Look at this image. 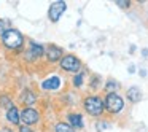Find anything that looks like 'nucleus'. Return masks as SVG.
<instances>
[{"instance_id": "1", "label": "nucleus", "mask_w": 148, "mask_h": 132, "mask_svg": "<svg viewBox=\"0 0 148 132\" xmlns=\"http://www.w3.org/2000/svg\"><path fill=\"white\" fill-rule=\"evenodd\" d=\"M83 107L86 113H89L91 116H100L105 110V102L99 96H88L83 100Z\"/></svg>"}, {"instance_id": "2", "label": "nucleus", "mask_w": 148, "mask_h": 132, "mask_svg": "<svg viewBox=\"0 0 148 132\" xmlns=\"http://www.w3.org/2000/svg\"><path fill=\"white\" fill-rule=\"evenodd\" d=\"M103 102H105V110H108L110 113H113V115L119 113L123 108H124V100H123V97L119 96V94H116V92L107 94V97L103 99Z\"/></svg>"}, {"instance_id": "3", "label": "nucleus", "mask_w": 148, "mask_h": 132, "mask_svg": "<svg viewBox=\"0 0 148 132\" xmlns=\"http://www.w3.org/2000/svg\"><path fill=\"white\" fill-rule=\"evenodd\" d=\"M2 42H3V45L7 46V48L16 49V48H19V46L24 43V38H23V35H21L19 30L10 29L3 37H2Z\"/></svg>"}, {"instance_id": "4", "label": "nucleus", "mask_w": 148, "mask_h": 132, "mask_svg": "<svg viewBox=\"0 0 148 132\" xmlns=\"http://www.w3.org/2000/svg\"><path fill=\"white\" fill-rule=\"evenodd\" d=\"M81 67V62L80 59H77L75 56L72 54H67L61 59V68L65 72H78Z\"/></svg>"}, {"instance_id": "5", "label": "nucleus", "mask_w": 148, "mask_h": 132, "mask_svg": "<svg viewBox=\"0 0 148 132\" xmlns=\"http://www.w3.org/2000/svg\"><path fill=\"white\" fill-rule=\"evenodd\" d=\"M67 10V5H65V2H62V0H58V2H54V3H51V7H49V19L51 21H58L59 18L64 14V11Z\"/></svg>"}, {"instance_id": "6", "label": "nucleus", "mask_w": 148, "mask_h": 132, "mask_svg": "<svg viewBox=\"0 0 148 132\" xmlns=\"http://www.w3.org/2000/svg\"><path fill=\"white\" fill-rule=\"evenodd\" d=\"M21 119H23L26 124H35L40 119V113L34 108H24L23 111H21Z\"/></svg>"}, {"instance_id": "7", "label": "nucleus", "mask_w": 148, "mask_h": 132, "mask_svg": "<svg viewBox=\"0 0 148 132\" xmlns=\"http://www.w3.org/2000/svg\"><path fill=\"white\" fill-rule=\"evenodd\" d=\"M45 54H46V57H48L51 62H54V61H58V59H62L64 51H62L59 46H56V45H49L48 48L45 49Z\"/></svg>"}, {"instance_id": "8", "label": "nucleus", "mask_w": 148, "mask_h": 132, "mask_svg": "<svg viewBox=\"0 0 148 132\" xmlns=\"http://www.w3.org/2000/svg\"><path fill=\"white\" fill-rule=\"evenodd\" d=\"M59 86H61V78L59 77H49V78H46L45 81L42 83V88L45 91H56V89H59Z\"/></svg>"}, {"instance_id": "9", "label": "nucleus", "mask_w": 148, "mask_h": 132, "mask_svg": "<svg viewBox=\"0 0 148 132\" xmlns=\"http://www.w3.org/2000/svg\"><path fill=\"white\" fill-rule=\"evenodd\" d=\"M43 54H45L43 46L37 45L35 42H30V49L27 51V59H35V57H40Z\"/></svg>"}, {"instance_id": "10", "label": "nucleus", "mask_w": 148, "mask_h": 132, "mask_svg": "<svg viewBox=\"0 0 148 132\" xmlns=\"http://www.w3.org/2000/svg\"><path fill=\"white\" fill-rule=\"evenodd\" d=\"M69 124L73 129H81L84 126L83 116H81L80 113H70V115H69Z\"/></svg>"}, {"instance_id": "11", "label": "nucleus", "mask_w": 148, "mask_h": 132, "mask_svg": "<svg viewBox=\"0 0 148 132\" xmlns=\"http://www.w3.org/2000/svg\"><path fill=\"white\" fill-rule=\"evenodd\" d=\"M127 99L131 100L132 103L140 102V99H142V92H140V89H138L137 86L129 88V89H127Z\"/></svg>"}, {"instance_id": "12", "label": "nucleus", "mask_w": 148, "mask_h": 132, "mask_svg": "<svg viewBox=\"0 0 148 132\" xmlns=\"http://www.w3.org/2000/svg\"><path fill=\"white\" fill-rule=\"evenodd\" d=\"M7 119L10 122H13V124H18V122L21 121V113L18 111L16 107H13V108H10L7 111Z\"/></svg>"}, {"instance_id": "13", "label": "nucleus", "mask_w": 148, "mask_h": 132, "mask_svg": "<svg viewBox=\"0 0 148 132\" xmlns=\"http://www.w3.org/2000/svg\"><path fill=\"white\" fill-rule=\"evenodd\" d=\"M21 99H23V102L26 103V105H32V103H35V94L32 92V91H29V89H26L23 92V97H21Z\"/></svg>"}, {"instance_id": "14", "label": "nucleus", "mask_w": 148, "mask_h": 132, "mask_svg": "<svg viewBox=\"0 0 148 132\" xmlns=\"http://www.w3.org/2000/svg\"><path fill=\"white\" fill-rule=\"evenodd\" d=\"M54 131L56 132H75V129L72 127L69 122H58L56 127H54Z\"/></svg>"}, {"instance_id": "15", "label": "nucleus", "mask_w": 148, "mask_h": 132, "mask_svg": "<svg viewBox=\"0 0 148 132\" xmlns=\"http://www.w3.org/2000/svg\"><path fill=\"white\" fill-rule=\"evenodd\" d=\"M10 29H11V21L10 19H0V35L3 37Z\"/></svg>"}, {"instance_id": "16", "label": "nucleus", "mask_w": 148, "mask_h": 132, "mask_svg": "<svg viewBox=\"0 0 148 132\" xmlns=\"http://www.w3.org/2000/svg\"><path fill=\"white\" fill-rule=\"evenodd\" d=\"M118 88H119V84L116 83L115 80H108V81L105 83V91H107L108 94H113L116 89H118Z\"/></svg>"}, {"instance_id": "17", "label": "nucleus", "mask_w": 148, "mask_h": 132, "mask_svg": "<svg viewBox=\"0 0 148 132\" xmlns=\"http://www.w3.org/2000/svg\"><path fill=\"white\" fill-rule=\"evenodd\" d=\"M0 105H2V107H7L8 110L13 108V103H11L10 97H7V96H2V97H0Z\"/></svg>"}, {"instance_id": "18", "label": "nucleus", "mask_w": 148, "mask_h": 132, "mask_svg": "<svg viewBox=\"0 0 148 132\" xmlns=\"http://www.w3.org/2000/svg\"><path fill=\"white\" fill-rule=\"evenodd\" d=\"M83 78H84V75H83V73L75 75V77H73V84H75L77 88H80L81 84H83Z\"/></svg>"}, {"instance_id": "19", "label": "nucleus", "mask_w": 148, "mask_h": 132, "mask_svg": "<svg viewBox=\"0 0 148 132\" xmlns=\"http://www.w3.org/2000/svg\"><path fill=\"white\" fill-rule=\"evenodd\" d=\"M116 5H118L119 8H129L131 7V2H127V0H118Z\"/></svg>"}, {"instance_id": "20", "label": "nucleus", "mask_w": 148, "mask_h": 132, "mask_svg": "<svg viewBox=\"0 0 148 132\" xmlns=\"http://www.w3.org/2000/svg\"><path fill=\"white\" fill-rule=\"evenodd\" d=\"M97 81H99V77H94V80L91 81V88H94V89H96V88H97Z\"/></svg>"}, {"instance_id": "21", "label": "nucleus", "mask_w": 148, "mask_h": 132, "mask_svg": "<svg viewBox=\"0 0 148 132\" xmlns=\"http://www.w3.org/2000/svg\"><path fill=\"white\" fill-rule=\"evenodd\" d=\"M19 132H34L32 129H29L27 126H23V127H19Z\"/></svg>"}, {"instance_id": "22", "label": "nucleus", "mask_w": 148, "mask_h": 132, "mask_svg": "<svg viewBox=\"0 0 148 132\" xmlns=\"http://www.w3.org/2000/svg\"><path fill=\"white\" fill-rule=\"evenodd\" d=\"M97 127H99L100 131H102L103 127H108V124H107V122H97Z\"/></svg>"}, {"instance_id": "23", "label": "nucleus", "mask_w": 148, "mask_h": 132, "mask_svg": "<svg viewBox=\"0 0 148 132\" xmlns=\"http://www.w3.org/2000/svg\"><path fill=\"white\" fill-rule=\"evenodd\" d=\"M0 132H13V131H11V129H8V127H2V129H0Z\"/></svg>"}]
</instances>
